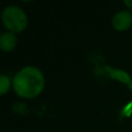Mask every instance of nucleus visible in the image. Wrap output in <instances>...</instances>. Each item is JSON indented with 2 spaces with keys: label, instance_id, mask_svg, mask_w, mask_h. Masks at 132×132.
<instances>
[{
  "label": "nucleus",
  "instance_id": "7ed1b4c3",
  "mask_svg": "<svg viewBox=\"0 0 132 132\" xmlns=\"http://www.w3.org/2000/svg\"><path fill=\"white\" fill-rule=\"evenodd\" d=\"M111 22L116 30H126L132 23V13L128 9L117 12Z\"/></svg>",
  "mask_w": 132,
  "mask_h": 132
},
{
  "label": "nucleus",
  "instance_id": "f03ea898",
  "mask_svg": "<svg viewBox=\"0 0 132 132\" xmlns=\"http://www.w3.org/2000/svg\"><path fill=\"white\" fill-rule=\"evenodd\" d=\"M1 20L8 31L12 32L22 31L28 24V18L26 12L21 7L15 5L5 7L1 13Z\"/></svg>",
  "mask_w": 132,
  "mask_h": 132
},
{
  "label": "nucleus",
  "instance_id": "423d86ee",
  "mask_svg": "<svg viewBox=\"0 0 132 132\" xmlns=\"http://www.w3.org/2000/svg\"><path fill=\"white\" fill-rule=\"evenodd\" d=\"M9 86H11L9 78L5 74H1L0 75V94L4 95L5 93H7V90L9 89Z\"/></svg>",
  "mask_w": 132,
  "mask_h": 132
},
{
  "label": "nucleus",
  "instance_id": "39448f33",
  "mask_svg": "<svg viewBox=\"0 0 132 132\" xmlns=\"http://www.w3.org/2000/svg\"><path fill=\"white\" fill-rule=\"evenodd\" d=\"M16 36L12 31H5L0 35V48L4 51H11L16 45Z\"/></svg>",
  "mask_w": 132,
  "mask_h": 132
},
{
  "label": "nucleus",
  "instance_id": "f257e3e1",
  "mask_svg": "<svg viewBox=\"0 0 132 132\" xmlns=\"http://www.w3.org/2000/svg\"><path fill=\"white\" fill-rule=\"evenodd\" d=\"M44 82V75L39 68L35 66H24L15 74L13 87L19 96L32 98L42 93Z\"/></svg>",
  "mask_w": 132,
  "mask_h": 132
},
{
  "label": "nucleus",
  "instance_id": "0eeeda50",
  "mask_svg": "<svg viewBox=\"0 0 132 132\" xmlns=\"http://www.w3.org/2000/svg\"><path fill=\"white\" fill-rule=\"evenodd\" d=\"M124 4H125L129 8L132 9V0H125V1H124Z\"/></svg>",
  "mask_w": 132,
  "mask_h": 132
},
{
  "label": "nucleus",
  "instance_id": "20e7f679",
  "mask_svg": "<svg viewBox=\"0 0 132 132\" xmlns=\"http://www.w3.org/2000/svg\"><path fill=\"white\" fill-rule=\"evenodd\" d=\"M105 71H107L108 74H109L111 78L122 81L123 84H125L126 86L132 90V79H131L130 74H129L128 72H125V71H123V70L111 68V67H109V66H105Z\"/></svg>",
  "mask_w": 132,
  "mask_h": 132
}]
</instances>
